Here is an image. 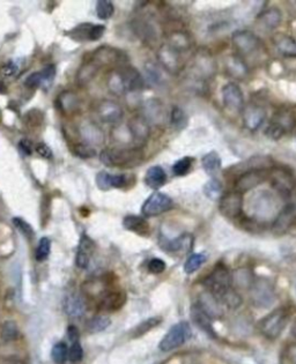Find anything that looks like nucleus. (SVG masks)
Segmentation results:
<instances>
[{
    "mask_svg": "<svg viewBox=\"0 0 296 364\" xmlns=\"http://www.w3.org/2000/svg\"><path fill=\"white\" fill-rule=\"evenodd\" d=\"M250 299L257 308H269L275 301L274 287L266 279L257 280L250 288Z\"/></svg>",
    "mask_w": 296,
    "mask_h": 364,
    "instance_id": "nucleus-7",
    "label": "nucleus"
},
{
    "mask_svg": "<svg viewBox=\"0 0 296 364\" xmlns=\"http://www.w3.org/2000/svg\"><path fill=\"white\" fill-rule=\"evenodd\" d=\"M205 261H206V255L202 253H194L192 255H190L189 259L186 260V263L184 265L185 273H188V274L195 273L196 271L200 268V266L205 263Z\"/></svg>",
    "mask_w": 296,
    "mask_h": 364,
    "instance_id": "nucleus-42",
    "label": "nucleus"
},
{
    "mask_svg": "<svg viewBox=\"0 0 296 364\" xmlns=\"http://www.w3.org/2000/svg\"><path fill=\"white\" fill-rule=\"evenodd\" d=\"M115 12L114 4L109 0H99L96 4V14L101 20H108Z\"/></svg>",
    "mask_w": 296,
    "mask_h": 364,
    "instance_id": "nucleus-44",
    "label": "nucleus"
},
{
    "mask_svg": "<svg viewBox=\"0 0 296 364\" xmlns=\"http://www.w3.org/2000/svg\"><path fill=\"white\" fill-rule=\"evenodd\" d=\"M183 53L179 50L175 49L169 44H163L157 51V59H159L160 65L173 74H177L182 71L184 66V59H183Z\"/></svg>",
    "mask_w": 296,
    "mask_h": 364,
    "instance_id": "nucleus-8",
    "label": "nucleus"
},
{
    "mask_svg": "<svg viewBox=\"0 0 296 364\" xmlns=\"http://www.w3.org/2000/svg\"><path fill=\"white\" fill-rule=\"evenodd\" d=\"M107 86L114 94L123 95L125 92H136L144 89L145 80L137 68L124 65L109 73Z\"/></svg>",
    "mask_w": 296,
    "mask_h": 364,
    "instance_id": "nucleus-1",
    "label": "nucleus"
},
{
    "mask_svg": "<svg viewBox=\"0 0 296 364\" xmlns=\"http://www.w3.org/2000/svg\"><path fill=\"white\" fill-rule=\"evenodd\" d=\"M291 359L293 361V364H296V349L291 354Z\"/></svg>",
    "mask_w": 296,
    "mask_h": 364,
    "instance_id": "nucleus-62",
    "label": "nucleus"
},
{
    "mask_svg": "<svg viewBox=\"0 0 296 364\" xmlns=\"http://www.w3.org/2000/svg\"><path fill=\"white\" fill-rule=\"evenodd\" d=\"M42 85H43V80H42L41 72L33 73L25 80V86L28 88H36Z\"/></svg>",
    "mask_w": 296,
    "mask_h": 364,
    "instance_id": "nucleus-55",
    "label": "nucleus"
},
{
    "mask_svg": "<svg viewBox=\"0 0 296 364\" xmlns=\"http://www.w3.org/2000/svg\"><path fill=\"white\" fill-rule=\"evenodd\" d=\"M82 357H83V349L79 341L78 342L72 343V346L70 347V350H69V359L71 362L79 363L80 361L82 360Z\"/></svg>",
    "mask_w": 296,
    "mask_h": 364,
    "instance_id": "nucleus-51",
    "label": "nucleus"
},
{
    "mask_svg": "<svg viewBox=\"0 0 296 364\" xmlns=\"http://www.w3.org/2000/svg\"><path fill=\"white\" fill-rule=\"evenodd\" d=\"M191 317L192 319H194V321L196 322V324H197V326L200 327L202 331H205L206 333L212 335V337L215 335L214 330L211 324V318L208 317V316L206 315L200 308H199L198 304L192 306Z\"/></svg>",
    "mask_w": 296,
    "mask_h": 364,
    "instance_id": "nucleus-30",
    "label": "nucleus"
},
{
    "mask_svg": "<svg viewBox=\"0 0 296 364\" xmlns=\"http://www.w3.org/2000/svg\"><path fill=\"white\" fill-rule=\"evenodd\" d=\"M111 187L122 188L126 184V176L125 175H111L110 178Z\"/></svg>",
    "mask_w": 296,
    "mask_h": 364,
    "instance_id": "nucleus-59",
    "label": "nucleus"
},
{
    "mask_svg": "<svg viewBox=\"0 0 296 364\" xmlns=\"http://www.w3.org/2000/svg\"><path fill=\"white\" fill-rule=\"evenodd\" d=\"M286 132L284 130H281L278 125H275L274 123H270V125L268 126V129H266L265 131V134L266 136H269V138H271L273 140H279L280 138H282V136H284Z\"/></svg>",
    "mask_w": 296,
    "mask_h": 364,
    "instance_id": "nucleus-53",
    "label": "nucleus"
},
{
    "mask_svg": "<svg viewBox=\"0 0 296 364\" xmlns=\"http://www.w3.org/2000/svg\"><path fill=\"white\" fill-rule=\"evenodd\" d=\"M99 67L96 65V64L93 62V60L89 59L88 62L83 64V65L80 67V69L78 71V75H76V82L80 84V86H85L87 84L92 81V79L94 78L96 73H98Z\"/></svg>",
    "mask_w": 296,
    "mask_h": 364,
    "instance_id": "nucleus-31",
    "label": "nucleus"
},
{
    "mask_svg": "<svg viewBox=\"0 0 296 364\" xmlns=\"http://www.w3.org/2000/svg\"><path fill=\"white\" fill-rule=\"evenodd\" d=\"M111 174H109L107 171H99L96 176V184L101 190H109L111 188V183H110Z\"/></svg>",
    "mask_w": 296,
    "mask_h": 364,
    "instance_id": "nucleus-52",
    "label": "nucleus"
},
{
    "mask_svg": "<svg viewBox=\"0 0 296 364\" xmlns=\"http://www.w3.org/2000/svg\"><path fill=\"white\" fill-rule=\"evenodd\" d=\"M94 250H95L94 242H93L88 236L82 235L81 239H80L78 252H76L75 257L76 266L79 268H82V270L88 267L89 263H91L92 255L94 253Z\"/></svg>",
    "mask_w": 296,
    "mask_h": 364,
    "instance_id": "nucleus-18",
    "label": "nucleus"
},
{
    "mask_svg": "<svg viewBox=\"0 0 296 364\" xmlns=\"http://www.w3.org/2000/svg\"><path fill=\"white\" fill-rule=\"evenodd\" d=\"M273 43L281 55L296 57V41L286 34H278L273 37Z\"/></svg>",
    "mask_w": 296,
    "mask_h": 364,
    "instance_id": "nucleus-23",
    "label": "nucleus"
},
{
    "mask_svg": "<svg viewBox=\"0 0 296 364\" xmlns=\"http://www.w3.org/2000/svg\"><path fill=\"white\" fill-rule=\"evenodd\" d=\"M110 324L111 320L108 316L99 315L89 320L88 324H87V330L91 333H99V332L107 330L110 326Z\"/></svg>",
    "mask_w": 296,
    "mask_h": 364,
    "instance_id": "nucleus-36",
    "label": "nucleus"
},
{
    "mask_svg": "<svg viewBox=\"0 0 296 364\" xmlns=\"http://www.w3.org/2000/svg\"><path fill=\"white\" fill-rule=\"evenodd\" d=\"M296 219V205L295 204H289L286 206L284 210L279 214L274 222V230L281 231L289 228V226L293 225L294 220Z\"/></svg>",
    "mask_w": 296,
    "mask_h": 364,
    "instance_id": "nucleus-27",
    "label": "nucleus"
},
{
    "mask_svg": "<svg viewBox=\"0 0 296 364\" xmlns=\"http://www.w3.org/2000/svg\"><path fill=\"white\" fill-rule=\"evenodd\" d=\"M222 101L224 107L233 113H242L244 108V97L242 89L236 84L229 82L222 88Z\"/></svg>",
    "mask_w": 296,
    "mask_h": 364,
    "instance_id": "nucleus-11",
    "label": "nucleus"
},
{
    "mask_svg": "<svg viewBox=\"0 0 296 364\" xmlns=\"http://www.w3.org/2000/svg\"><path fill=\"white\" fill-rule=\"evenodd\" d=\"M219 301L221 302V304H224L229 309H236L242 304V297H241L240 294L233 288L228 290L224 295H222L221 297L219 298Z\"/></svg>",
    "mask_w": 296,
    "mask_h": 364,
    "instance_id": "nucleus-39",
    "label": "nucleus"
},
{
    "mask_svg": "<svg viewBox=\"0 0 296 364\" xmlns=\"http://www.w3.org/2000/svg\"><path fill=\"white\" fill-rule=\"evenodd\" d=\"M292 334L294 335V337L296 338V322H295L294 326H293V328H292Z\"/></svg>",
    "mask_w": 296,
    "mask_h": 364,
    "instance_id": "nucleus-63",
    "label": "nucleus"
},
{
    "mask_svg": "<svg viewBox=\"0 0 296 364\" xmlns=\"http://www.w3.org/2000/svg\"><path fill=\"white\" fill-rule=\"evenodd\" d=\"M162 321V319L160 317H153V318H148L146 320L141 321L138 326L133 330V333H132V337L133 338H140L143 337L144 334H146L153 328H155L156 326H159Z\"/></svg>",
    "mask_w": 296,
    "mask_h": 364,
    "instance_id": "nucleus-37",
    "label": "nucleus"
},
{
    "mask_svg": "<svg viewBox=\"0 0 296 364\" xmlns=\"http://www.w3.org/2000/svg\"><path fill=\"white\" fill-rule=\"evenodd\" d=\"M64 310L66 315L72 318H81L86 314V302L81 295L69 293L64 299Z\"/></svg>",
    "mask_w": 296,
    "mask_h": 364,
    "instance_id": "nucleus-17",
    "label": "nucleus"
},
{
    "mask_svg": "<svg viewBox=\"0 0 296 364\" xmlns=\"http://www.w3.org/2000/svg\"><path fill=\"white\" fill-rule=\"evenodd\" d=\"M272 123H274L275 125H278L280 129L284 130L285 132H288L294 129L296 125V118L293 116V114L284 111V113H278L273 117Z\"/></svg>",
    "mask_w": 296,
    "mask_h": 364,
    "instance_id": "nucleus-35",
    "label": "nucleus"
},
{
    "mask_svg": "<svg viewBox=\"0 0 296 364\" xmlns=\"http://www.w3.org/2000/svg\"><path fill=\"white\" fill-rule=\"evenodd\" d=\"M19 147H20L22 153H25V155H30L33 153V143H31L30 140L22 139L20 143H19Z\"/></svg>",
    "mask_w": 296,
    "mask_h": 364,
    "instance_id": "nucleus-60",
    "label": "nucleus"
},
{
    "mask_svg": "<svg viewBox=\"0 0 296 364\" xmlns=\"http://www.w3.org/2000/svg\"><path fill=\"white\" fill-rule=\"evenodd\" d=\"M126 302V294L124 292H109L101 299V309L104 311H117Z\"/></svg>",
    "mask_w": 296,
    "mask_h": 364,
    "instance_id": "nucleus-22",
    "label": "nucleus"
},
{
    "mask_svg": "<svg viewBox=\"0 0 296 364\" xmlns=\"http://www.w3.org/2000/svg\"><path fill=\"white\" fill-rule=\"evenodd\" d=\"M291 317L287 308H279L269 314L259 322V330L268 339L274 340L280 337Z\"/></svg>",
    "mask_w": 296,
    "mask_h": 364,
    "instance_id": "nucleus-4",
    "label": "nucleus"
},
{
    "mask_svg": "<svg viewBox=\"0 0 296 364\" xmlns=\"http://www.w3.org/2000/svg\"><path fill=\"white\" fill-rule=\"evenodd\" d=\"M0 335H1V339L4 340L5 342H11V341L17 340L19 337V327L17 322L13 320L5 321L1 326Z\"/></svg>",
    "mask_w": 296,
    "mask_h": 364,
    "instance_id": "nucleus-38",
    "label": "nucleus"
},
{
    "mask_svg": "<svg viewBox=\"0 0 296 364\" xmlns=\"http://www.w3.org/2000/svg\"><path fill=\"white\" fill-rule=\"evenodd\" d=\"M167 182V174L162 168L159 165H154L148 169L146 175H145V183L148 187L157 190L161 186H163Z\"/></svg>",
    "mask_w": 296,
    "mask_h": 364,
    "instance_id": "nucleus-25",
    "label": "nucleus"
},
{
    "mask_svg": "<svg viewBox=\"0 0 296 364\" xmlns=\"http://www.w3.org/2000/svg\"><path fill=\"white\" fill-rule=\"evenodd\" d=\"M148 270L154 274H160L166 270V263L162 259H159V258H154L148 264Z\"/></svg>",
    "mask_w": 296,
    "mask_h": 364,
    "instance_id": "nucleus-56",
    "label": "nucleus"
},
{
    "mask_svg": "<svg viewBox=\"0 0 296 364\" xmlns=\"http://www.w3.org/2000/svg\"><path fill=\"white\" fill-rule=\"evenodd\" d=\"M123 109L118 103L111 100L101 101L96 107V116L103 123H118L123 118Z\"/></svg>",
    "mask_w": 296,
    "mask_h": 364,
    "instance_id": "nucleus-14",
    "label": "nucleus"
},
{
    "mask_svg": "<svg viewBox=\"0 0 296 364\" xmlns=\"http://www.w3.org/2000/svg\"><path fill=\"white\" fill-rule=\"evenodd\" d=\"M231 41H233L234 46L239 51V56L246 62V64L247 59H251L252 62H256V60L258 62L260 58L264 57L265 49H264L263 43L251 31H235L233 37H231Z\"/></svg>",
    "mask_w": 296,
    "mask_h": 364,
    "instance_id": "nucleus-3",
    "label": "nucleus"
},
{
    "mask_svg": "<svg viewBox=\"0 0 296 364\" xmlns=\"http://www.w3.org/2000/svg\"><path fill=\"white\" fill-rule=\"evenodd\" d=\"M59 107L64 113H75L79 108V98L74 92H63L59 96Z\"/></svg>",
    "mask_w": 296,
    "mask_h": 364,
    "instance_id": "nucleus-34",
    "label": "nucleus"
},
{
    "mask_svg": "<svg viewBox=\"0 0 296 364\" xmlns=\"http://www.w3.org/2000/svg\"><path fill=\"white\" fill-rule=\"evenodd\" d=\"M73 151L75 155H78L81 159H89L95 156V149L92 146L87 145V143H78L73 147Z\"/></svg>",
    "mask_w": 296,
    "mask_h": 364,
    "instance_id": "nucleus-50",
    "label": "nucleus"
},
{
    "mask_svg": "<svg viewBox=\"0 0 296 364\" xmlns=\"http://www.w3.org/2000/svg\"><path fill=\"white\" fill-rule=\"evenodd\" d=\"M35 151H36V153L38 155L41 156V158L43 159H50L51 158H52V152H51L50 147L46 145L44 142H40L37 143L36 147H35Z\"/></svg>",
    "mask_w": 296,
    "mask_h": 364,
    "instance_id": "nucleus-58",
    "label": "nucleus"
},
{
    "mask_svg": "<svg viewBox=\"0 0 296 364\" xmlns=\"http://www.w3.org/2000/svg\"><path fill=\"white\" fill-rule=\"evenodd\" d=\"M204 192L206 197L210 198L212 200H217L222 197V185L218 180H211L210 182L205 184L204 186Z\"/></svg>",
    "mask_w": 296,
    "mask_h": 364,
    "instance_id": "nucleus-43",
    "label": "nucleus"
},
{
    "mask_svg": "<svg viewBox=\"0 0 296 364\" xmlns=\"http://www.w3.org/2000/svg\"><path fill=\"white\" fill-rule=\"evenodd\" d=\"M80 132H81L82 139L86 140L87 145H101L104 141V134L99 127L95 125L92 121H85L80 126Z\"/></svg>",
    "mask_w": 296,
    "mask_h": 364,
    "instance_id": "nucleus-20",
    "label": "nucleus"
},
{
    "mask_svg": "<svg viewBox=\"0 0 296 364\" xmlns=\"http://www.w3.org/2000/svg\"><path fill=\"white\" fill-rule=\"evenodd\" d=\"M243 209V197L237 191H233L220 199V212L227 218H237Z\"/></svg>",
    "mask_w": 296,
    "mask_h": 364,
    "instance_id": "nucleus-16",
    "label": "nucleus"
},
{
    "mask_svg": "<svg viewBox=\"0 0 296 364\" xmlns=\"http://www.w3.org/2000/svg\"><path fill=\"white\" fill-rule=\"evenodd\" d=\"M19 74V66L14 62H8L0 68V85L6 80L14 79Z\"/></svg>",
    "mask_w": 296,
    "mask_h": 364,
    "instance_id": "nucleus-46",
    "label": "nucleus"
},
{
    "mask_svg": "<svg viewBox=\"0 0 296 364\" xmlns=\"http://www.w3.org/2000/svg\"><path fill=\"white\" fill-rule=\"evenodd\" d=\"M53 362L56 364H65L69 359V348H67L65 342H58L53 346L52 352H51Z\"/></svg>",
    "mask_w": 296,
    "mask_h": 364,
    "instance_id": "nucleus-41",
    "label": "nucleus"
},
{
    "mask_svg": "<svg viewBox=\"0 0 296 364\" xmlns=\"http://www.w3.org/2000/svg\"><path fill=\"white\" fill-rule=\"evenodd\" d=\"M231 283H233V281H231V274L227 270V267L221 264L217 265L210 275L206 277L204 281V285L208 289V292L213 294L218 299L222 295H224L228 290L233 288Z\"/></svg>",
    "mask_w": 296,
    "mask_h": 364,
    "instance_id": "nucleus-5",
    "label": "nucleus"
},
{
    "mask_svg": "<svg viewBox=\"0 0 296 364\" xmlns=\"http://www.w3.org/2000/svg\"><path fill=\"white\" fill-rule=\"evenodd\" d=\"M105 27L102 24H96L91 27V30H89V41H98L103 36L104 34Z\"/></svg>",
    "mask_w": 296,
    "mask_h": 364,
    "instance_id": "nucleus-57",
    "label": "nucleus"
},
{
    "mask_svg": "<svg viewBox=\"0 0 296 364\" xmlns=\"http://www.w3.org/2000/svg\"><path fill=\"white\" fill-rule=\"evenodd\" d=\"M50 250H51V242L50 239L48 237H43L40 239L38 242V245L36 248V253H35V257H36L37 261H43L46 260L50 254Z\"/></svg>",
    "mask_w": 296,
    "mask_h": 364,
    "instance_id": "nucleus-47",
    "label": "nucleus"
},
{
    "mask_svg": "<svg viewBox=\"0 0 296 364\" xmlns=\"http://www.w3.org/2000/svg\"><path fill=\"white\" fill-rule=\"evenodd\" d=\"M282 15L278 8H269L258 17V23L266 30H273L281 23Z\"/></svg>",
    "mask_w": 296,
    "mask_h": 364,
    "instance_id": "nucleus-24",
    "label": "nucleus"
},
{
    "mask_svg": "<svg viewBox=\"0 0 296 364\" xmlns=\"http://www.w3.org/2000/svg\"><path fill=\"white\" fill-rule=\"evenodd\" d=\"M41 75H42V80H43V85L50 84V82L53 81L54 76H56V67H54L53 65L46 66L41 71Z\"/></svg>",
    "mask_w": 296,
    "mask_h": 364,
    "instance_id": "nucleus-54",
    "label": "nucleus"
},
{
    "mask_svg": "<svg viewBox=\"0 0 296 364\" xmlns=\"http://www.w3.org/2000/svg\"><path fill=\"white\" fill-rule=\"evenodd\" d=\"M266 119V111L258 104L250 103L244 105L242 110V120L244 126L249 131L255 132L263 125Z\"/></svg>",
    "mask_w": 296,
    "mask_h": 364,
    "instance_id": "nucleus-12",
    "label": "nucleus"
},
{
    "mask_svg": "<svg viewBox=\"0 0 296 364\" xmlns=\"http://www.w3.org/2000/svg\"><path fill=\"white\" fill-rule=\"evenodd\" d=\"M99 159L109 168H132L140 164L144 155L140 148L122 147V148H108L102 151Z\"/></svg>",
    "mask_w": 296,
    "mask_h": 364,
    "instance_id": "nucleus-2",
    "label": "nucleus"
},
{
    "mask_svg": "<svg viewBox=\"0 0 296 364\" xmlns=\"http://www.w3.org/2000/svg\"><path fill=\"white\" fill-rule=\"evenodd\" d=\"M231 281H233V283L237 288L250 289L253 283L252 273L247 268H239L231 275Z\"/></svg>",
    "mask_w": 296,
    "mask_h": 364,
    "instance_id": "nucleus-32",
    "label": "nucleus"
},
{
    "mask_svg": "<svg viewBox=\"0 0 296 364\" xmlns=\"http://www.w3.org/2000/svg\"><path fill=\"white\" fill-rule=\"evenodd\" d=\"M123 226L127 230L136 232L138 235L146 236L149 232V225L148 222L141 216L137 215H128L123 220Z\"/></svg>",
    "mask_w": 296,
    "mask_h": 364,
    "instance_id": "nucleus-28",
    "label": "nucleus"
},
{
    "mask_svg": "<svg viewBox=\"0 0 296 364\" xmlns=\"http://www.w3.org/2000/svg\"><path fill=\"white\" fill-rule=\"evenodd\" d=\"M272 184L280 193L288 194L294 188V181L285 170H274L272 174Z\"/></svg>",
    "mask_w": 296,
    "mask_h": 364,
    "instance_id": "nucleus-26",
    "label": "nucleus"
},
{
    "mask_svg": "<svg viewBox=\"0 0 296 364\" xmlns=\"http://www.w3.org/2000/svg\"><path fill=\"white\" fill-rule=\"evenodd\" d=\"M13 225H14L17 228L20 230V232L22 235H25V237H27L28 239H31L34 238V229L31 228L30 225H29L28 222H25L24 219L21 218H14L12 220Z\"/></svg>",
    "mask_w": 296,
    "mask_h": 364,
    "instance_id": "nucleus-49",
    "label": "nucleus"
},
{
    "mask_svg": "<svg viewBox=\"0 0 296 364\" xmlns=\"http://www.w3.org/2000/svg\"><path fill=\"white\" fill-rule=\"evenodd\" d=\"M170 123L176 130H183L188 124V117L181 108L173 107L170 113Z\"/></svg>",
    "mask_w": 296,
    "mask_h": 364,
    "instance_id": "nucleus-40",
    "label": "nucleus"
},
{
    "mask_svg": "<svg viewBox=\"0 0 296 364\" xmlns=\"http://www.w3.org/2000/svg\"><path fill=\"white\" fill-rule=\"evenodd\" d=\"M190 337H191V327H190L189 322H177L167 332L163 339L160 341V350L170 352V350L176 349V348L184 344L190 339Z\"/></svg>",
    "mask_w": 296,
    "mask_h": 364,
    "instance_id": "nucleus-6",
    "label": "nucleus"
},
{
    "mask_svg": "<svg viewBox=\"0 0 296 364\" xmlns=\"http://www.w3.org/2000/svg\"><path fill=\"white\" fill-rule=\"evenodd\" d=\"M146 79L148 81V84L152 86H159L161 82H162V75H161L159 67H157L155 64L153 63H147L146 67Z\"/></svg>",
    "mask_w": 296,
    "mask_h": 364,
    "instance_id": "nucleus-45",
    "label": "nucleus"
},
{
    "mask_svg": "<svg viewBox=\"0 0 296 364\" xmlns=\"http://www.w3.org/2000/svg\"><path fill=\"white\" fill-rule=\"evenodd\" d=\"M224 65L228 74L236 79H244L249 73L247 64L240 56H228Z\"/></svg>",
    "mask_w": 296,
    "mask_h": 364,
    "instance_id": "nucleus-21",
    "label": "nucleus"
},
{
    "mask_svg": "<svg viewBox=\"0 0 296 364\" xmlns=\"http://www.w3.org/2000/svg\"><path fill=\"white\" fill-rule=\"evenodd\" d=\"M167 44L172 46L175 49L179 50L181 52H185L191 47V40L190 36L185 31L182 30H173L170 31L168 35V40H167Z\"/></svg>",
    "mask_w": 296,
    "mask_h": 364,
    "instance_id": "nucleus-29",
    "label": "nucleus"
},
{
    "mask_svg": "<svg viewBox=\"0 0 296 364\" xmlns=\"http://www.w3.org/2000/svg\"><path fill=\"white\" fill-rule=\"evenodd\" d=\"M67 337H69V339L71 340V342H72V343L78 342V341H79L78 328L74 326V325H70V326L67 327Z\"/></svg>",
    "mask_w": 296,
    "mask_h": 364,
    "instance_id": "nucleus-61",
    "label": "nucleus"
},
{
    "mask_svg": "<svg viewBox=\"0 0 296 364\" xmlns=\"http://www.w3.org/2000/svg\"><path fill=\"white\" fill-rule=\"evenodd\" d=\"M91 60H93L99 67L105 65H114L117 67L126 65L127 57L123 51L114 49L110 46H101L92 55Z\"/></svg>",
    "mask_w": 296,
    "mask_h": 364,
    "instance_id": "nucleus-9",
    "label": "nucleus"
},
{
    "mask_svg": "<svg viewBox=\"0 0 296 364\" xmlns=\"http://www.w3.org/2000/svg\"><path fill=\"white\" fill-rule=\"evenodd\" d=\"M201 163L206 174H208L212 177L215 176L221 169V159L218 153L215 152H211L208 154H206L201 159Z\"/></svg>",
    "mask_w": 296,
    "mask_h": 364,
    "instance_id": "nucleus-33",
    "label": "nucleus"
},
{
    "mask_svg": "<svg viewBox=\"0 0 296 364\" xmlns=\"http://www.w3.org/2000/svg\"><path fill=\"white\" fill-rule=\"evenodd\" d=\"M198 305L211 319L220 318L222 316L221 302L210 292L202 293L201 295L199 296Z\"/></svg>",
    "mask_w": 296,
    "mask_h": 364,
    "instance_id": "nucleus-19",
    "label": "nucleus"
},
{
    "mask_svg": "<svg viewBox=\"0 0 296 364\" xmlns=\"http://www.w3.org/2000/svg\"><path fill=\"white\" fill-rule=\"evenodd\" d=\"M268 177V174H265L263 170H258V169H253V170L244 172L243 175H241L237 178L236 183H235V191H237L241 194L247 192V191L252 190V188L259 186Z\"/></svg>",
    "mask_w": 296,
    "mask_h": 364,
    "instance_id": "nucleus-15",
    "label": "nucleus"
},
{
    "mask_svg": "<svg viewBox=\"0 0 296 364\" xmlns=\"http://www.w3.org/2000/svg\"><path fill=\"white\" fill-rule=\"evenodd\" d=\"M173 207V200L169 196L162 192H154L147 198L141 207L144 216H157L160 214L168 212Z\"/></svg>",
    "mask_w": 296,
    "mask_h": 364,
    "instance_id": "nucleus-10",
    "label": "nucleus"
},
{
    "mask_svg": "<svg viewBox=\"0 0 296 364\" xmlns=\"http://www.w3.org/2000/svg\"><path fill=\"white\" fill-rule=\"evenodd\" d=\"M130 131L133 145L136 148H140L150 134V126L148 120L144 116H136L126 124Z\"/></svg>",
    "mask_w": 296,
    "mask_h": 364,
    "instance_id": "nucleus-13",
    "label": "nucleus"
},
{
    "mask_svg": "<svg viewBox=\"0 0 296 364\" xmlns=\"http://www.w3.org/2000/svg\"><path fill=\"white\" fill-rule=\"evenodd\" d=\"M194 163V159L192 158H183L176 162L173 167V172L176 176H184L189 172L190 169Z\"/></svg>",
    "mask_w": 296,
    "mask_h": 364,
    "instance_id": "nucleus-48",
    "label": "nucleus"
}]
</instances>
